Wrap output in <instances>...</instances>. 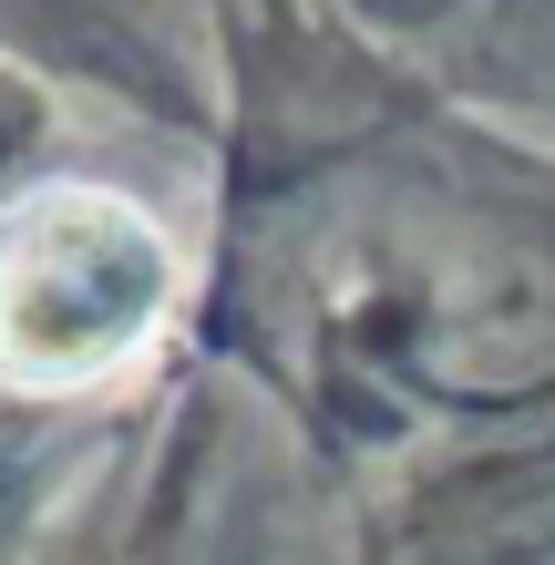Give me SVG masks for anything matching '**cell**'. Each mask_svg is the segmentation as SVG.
<instances>
[{"label":"cell","instance_id":"cell-1","mask_svg":"<svg viewBox=\"0 0 555 565\" xmlns=\"http://www.w3.org/2000/svg\"><path fill=\"white\" fill-rule=\"evenodd\" d=\"M175 309V247L135 195L31 175L0 195V402L52 412L124 381Z\"/></svg>","mask_w":555,"mask_h":565},{"label":"cell","instance_id":"cell-2","mask_svg":"<svg viewBox=\"0 0 555 565\" xmlns=\"http://www.w3.org/2000/svg\"><path fill=\"white\" fill-rule=\"evenodd\" d=\"M0 62L73 73L154 124H206V52L185 0H0Z\"/></svg>","mask_w":555,"mask_h":565},{"label":"cell","instance_id":"cell-3","mask_svg":"<svg viewBox=\"0 0 555 565\" xmlns=\"http://www.w3.org/2000/svg\"><path fill=\"white\" fill-rule=\"evenodd\" d=\"M361 565H555V422L421 473L371 524Z\"/></svg>","mask_w":555,"mask_h":565},{"label":"cell","instance_id":"cell-4","mask_svg":"<svg viewBox=\"0 0 555 565\" xmlns=\"http://www.w3.org/2000/svg\"><path fill=\"white\" fill-rule=\"evenodd\" d=\"M381 62H463V73H535L555 52V0H319Z\"/></svg>","mask_w":555,"mask_h":565},{"label":"cell","instance_id":"cell-5","mask_svg":"<svg viewBox=\"0 0 555 565\" xmlns=\"http://www.w3.org/2000/svg\"><path fill=\"white\" fill-rule=\"evenodd\" d=\"M195 504H206V431L175 422L145 473L114 483V504L62 545V565H195Z\"/></svg>","mask_w":555,"mask_h":565},{"label":"cell","instance_id":"cell-6","mask_svg":"<svg viewBox=\"0 0 555 565\" xmlns=\"http://www.w3.org/2000/svg\"><path fill=\"white\" fill-rule=\"evenodd\" d=\"M52 145V93L42 73H21V62H0V195L31 185V154Z\"/></svg>","mask_w":555,"mask_h":565}]
</instances>
